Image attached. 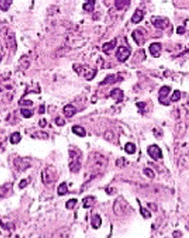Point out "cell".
<instances>
[{
    "label": "cell",
    "instance_id": "1",
    "mask_svg": "<svg viewBox=\"0 0 189 238\" xmlns=\"http://www.w3.org/2000/svg\"><path fill=\"white\" fill-rule=\"evenodd\" d=\"M88 164L93 171L99 172L104 169L107 166L108 160L106 156L99 153H94L90 156Z\"/></svg>",
    "mask_w": 189,
    "mask_h": 238
},
{
    "label": "cell",
    "instance_id": "2",
    "mask_svg": "<svg viewBox=\"0 0 189 238\" xmlns=\"http://www.w3.org/2000/svg\"><path fill=\"white\" fill-rule=\"evenodd\" d=\"M69 154L71 159L69 164L70 170L73 173H78L81 168L79 155L74 150H70Z\"/></svg>",
    "mask_w": 189,
    "mask_h": 238
},
{
    "label": "cell",
    "instance_id": "3",
    "mask_svg": "<svg viewBox=\"0 0 189 238\" xmlns=\"http://www.w3.org/2000/svg\"><path fill=\"white\" fill-rule=\"evenodd\" d=\"M78 74L82 75L86 80L90 81L96 76V70L90 67L89 66L80 65L78 68Z\"/></svg>",
    "mask_w": 189,
    "mask_h": 238
},
{
    "label": "cell",
    "instance_id": "4",
    "mask_svg": "<svg viewBox=\"0 0 189 238\" xmlns=\"http://www.w3.org/2000/svg\"><path fill=\"white\" fill-rule=\"evenodd\" d=\"M150 20L151 24L154 25L155 27L157 28L164 30L168 27L169 22L168 20L165 17L160 16H153Z\"/></svg>",
    "mask_w": 189,
    "mask_h": 238
},
{
    "label": "cell",
    "instance_id": "5",
    "mask_svg": "<svg viewBox=\"0 0 189 238\" xmlns=\"http://www.w3.org/2000/svg\"><path fill=\"white\" fill-rule=\"evenodd\" d=\"M131 54V51L127 47L123 46H120L118 48L115 57L118 61L124 63L129 58Z\"/></svg>",
    "mask_w": 189,
    "mask_h": 238
},
{
    "label": "cell",
    "instance_id": "6",
    "mask_svg": "<svg viewBox=\"0 0 189 238\" xmlns=\"http://www.w3.org/2000/svg\"><path fill=\"white\" fill-rule=\"evenodd\" d=\"M14 166L16 170L23 172L31 167L30 161L27 158H17L14 162Z\"/></svg>",
    "mask_w": 189,
    "mask_h": 238
},
{
    "label": "cell",
    "instance_id": "7",
    "mask_svg": "<svg viewBox=\"0 0 189 238\" xmlns=\"http://www.w3.org/2000/svg\"><path fill=\"white\" fill-rule=\"evenodd\" d=\"M172 88L167 86L164 85L162 87L159 91L158 100L160 103L165 105H169V102L167 101L166 98L168 97L170 92L171 91Z\"/></svg>",
    "mask_w": 189,
    "mask_h": 238
},
{
    "label": "cell",
    "instance_id": "8",
    "mask_svg": "<svg viewBox=\"0 0 189 238\" xmlns=\"http://www.w3.org/2000/svg\"><path fill=\"white\" fill-rule=\"evenodd\" d=\"M127 209V204H126L123 199L119 198L116 200L114 204V211L118 215L124 214Z\"/></svg>",
    "mask_w": 189,
    "mask_h": 238
},
{
    "label": "cell",
    "instance_id": "9",
    "mask_svg": "<svg viewBox=\"0 0 189 238\" xmlns=\"http://www.w3.org/2000/svg\"><path fill=\"white\" fill-rule=\"evenodd\" d=\"M55 174L54 169H52V166L48 167L45 169L42 173V179L46 184H51L55 180Z\"/></svg>",
    "mask_w": 189,
    "mask_h": 238
},
{
    "label": "cell",
    "instance_id": "10",
    "mask_svg": "<svg viewBox=\"0 0 189 238\" xmlns=\"http://www.w3.org/2000/svg\"><path fill=\"white\" fill-rule=\"evenodd\" d=\"M148 153L152 159L158 161L162 157V150L156 145H151L148 148Z\"/></svg>",
    "mask_w": 189,
    "mask_h": 238
},
{
    "label": "cell",
    "instance_id": "11",
    "mask_svg": "<svg viewBox=\"0 0 189 238\" xmlns=\"http://www.w3.org/2000/svg\"><path fill=\"white\" fill-rule=\"evenodd\" d=\"M149 52L150 55L154 57H159L161 54L162 44L159 42L152 43L149 46Z\"/></svg>",
    "mask_w": 189,
    "mask_h": 238
},
{
    "label": "cell",
    "instance_id": "12",
    "mask_svg": "<svg viewBox=\"0 0 189 238\" xmlns=\"http://www.w3.org/2000/svg\"><path fill=\"white\" fill-rule=\"evenodd\" d=\"M110 95L112 98L116 100L117 103H118L123 101L124 92L120 89L115 88L110 92Z\"/></svg>",
    "mask_w": 189,
    "mask_h": 238
},
{
    "label": "cell",
    "instance_id": "13",
    "mask_svg": "<svg viewBox=\"0 0 189 238\" xmlns=\"http://www.w3.org/2000/svg\"><path fill=\"white\" fill-rule=\"evenodd\" d=\"M144 18V14L143 11L140 9H137L134 14H133L131 20L133 24H137L140 23Z\"/></svg>",
    "mask_w": 189,
    "mask_h": 238
},
{
    "label": "cell",
    "instance_id": "14",
    "mask_svg": "<svg viewBox=\"0 0 189 238\" xmlns=\"http://www.w3.org/2000/svg\"><path fill=\"white\" fill-rule=\"evenodd\" d=\"M63 112L66 117L71 118L76 114L77 109L72 105H67L64 107Z\"/></svg>",
    "mask_w": 189,
    "mask_h": 238
},
{
    "label": "cell",
    "instance_id": "15",
    "mask_svg": "<svg viewBox=\"0 0 189 238\" xmlns=\"http://www.w3.org/2000/svg\"><path fill=\"white\" fill-rule=\"evenodd\" d=\"M116 45H117V40L114 39L110 42H107L103 44L102 50L104 53H107L108 52L113 50L116 46Z\"/></svg>",
    "mask_w": 189,
    "mask_h": 238
},
{
    "label": "cell",
    "instance_id": "16",
    "mask_svg": "<svg viewBox=\"0 0 189 238\" xmlns=\"http://www.w3.org/2000/svg\"><path fill=\"white\" fill-rule=\"evenodd\" d=\"M131 36L133 37L134 41L138 45H140L143 40L144 39L143 34L139 30H135L131 34Z\"/></svg>",
    "mask_w": 189,
    "mask_h": 238
},
{
    "label": "cell",
    "instance_id": "17",
    "mask_svg": "<svg viewBox=\"0 0 189 238\" xmlns=\"http://www.w3.org/2000/svg\"><path fill=\"white\" fill-rule=\"evenodd\" d=\"M72 131L76 135L81 137L86 136V130L81 126H74L72 127Z\"/></svg>",
    "mask_w": 189,
    "mask_h": 238
},
{
    "label": "cell",
    "instance_id": "18",
    "mask_svg": "<svg viewBox=\"0 0 189 238\" xmlns=\"http://www.w3.org/2000/svg\"><path fill=\"white\" fill-rule=\"evenodd\" d=\"M95 2V1H88L87 3L83 4V8L88 12H92L94 10Z\"/></svg>",
    "mask_w": 189,
    "mask_h": 238
},
{
    "label": "cell",
    "instance_id": "19",
    "mask_svg": "<svg viewBox=\"0 0 189 238\" xmlns=\"http://www.w3.org/2000/svg\"><path fill=\"white\" fill-rule=\"evenodd\" d=\"M71 231L68 228H63L61 229L57 233V237L56 238H69Z\"/></svg>",
    "mask_w": 189,
    "mask_h": 238
},
{
    "label": "cell",
    "instance_id": "20",
    "mask_svg": "<svg viewBox=\"0 0 189 238\" xmlns=\"http://www.w3.org/2000/svg\"><path fill=\"white\" fill-rule=\"evenodd\" d=\"M117 78H115V75H109L107 76L105 79L102 82V85H108V84H114L115 83V82L119 81V79H117Z\"/></svg>",
    "mask_w": 189,
    "mask_h": 238
},
{
    "label": "cell",
    "instance_id": "21",
    "mask_svg": "<svg viewBox=\"0 0 189 238\" xmlns=\"http://www.w3.org/2000/svg\"><path fill=\"white\" fill-rule=\"evenodd\" d=\"M92 225L93 228L95 229H97V228H99L101 223H102V220L100 218L99 215H96L95 216H93L92 218Z\"/></svg>",
    "mask_w": 189,
    "mask_h": 238
},
{
    "label": "cell",
    "instance_id": "22",
    "mask_svg": "<svg viewBox=\"0 0 189 238\" xmlns=\"http://www.w3.org/2000/svg\"><path fill=\"white\" fill-rule=\"evenodd\" d=\"M130 1H115V6L118 10L123 9L125 6L130 4Z\"/></svg>",
    "mask_w": 189,
    "mask_h": 238
},
{
    "label": "cell",
    "instance_id": "23",
    "mask_svg": "<svg viewBox=\"0 0 189 238\" xmlns=\"http://www.w3.org/2000/svg\"><path fill=\"white\" fill-rule=\"evenodd\" d=\"M137 148L134 143H128L125 146V150L128 154H134L136 152Z\"/></svg>",
    "mask_w": 189,
    "mask_h": 238
},
{
    "label": "cell",
    "instance_id": "24",
    "mask_svg": "<svg viewBox=\"0 0 189 238\" xmlns=\"http://www.w3.org/2000/svg\"><path fill=\"white\" fill-rule=\"evenodd\" d=\"M21 140V137L20 134L18 132H15L11 135L10 141L12 144H17V143H19Z\"/></svg>",
    "mask_w": 189,
    "mask_h": 238
},
{
    "label": "cell",
    "instance_id": "25",
    "mask_svg": "<svg viewBox=\"0 0 189 238\" xmlns=\"http://www.w3.org/2000/svg\"><path fill=\"white\" fill-rule=\"evenodd\" d=\"M68 192V187L67 184L65 182H63L61 184L58 188V194L59 195H63L67 194Z\"/></svg>",
    "mask_w": 189,
    "mask_h": 238
},
{
    "label": "cell",
    "instance_id": "26",
    "mask_svg": "<svg viewBox=\"0 0 189 238\" xmlns=\"http://www.w3.org/2000/svg\"><path fill=\"white\" fill-rule=\"evenodd\" d=\"M10 190V187H7V185L0 187V199L5 197L6 195L9 193Z\"/></svg>",
    "mask_w": 189,
    "mask_h": 238
},
{
    "label": "cell",
    "instance_id": "27",
    "mask_svg": "<svg viewBox=\"0 0 189 238\" xmlns=\"http://www.w3.org/2000/svg\"><path fill=\"white\" fill-rule=\"evenodd\" d=\"M181 97V92L179 90H175L170 98V100L172 102L178 101Z\"/></svg>",
    "mask_w": 189,
    "mask_h": 238
},
{
    "label": "cell",
    "instance_id": "28",
    "mask_svg": "<svg viewBox=\"0 0 189 238\" xmlns=\"http://www.w3.org/2000/svg\"><path fill=\"white\" fill-rule=\"evenodd\" d=\"M77 200L76 199H72L69 200L66 203V207L68 209H72L75 207Z\"/></svg>",
    "mask_w": 189,
    "mask_h": 238
},
{
    "label": "cell",
    "instance_id": "29",
    "mask_svg": "<svg viewBox=\"0 0 189 238\" xmlns=\"http://www.w3.org/2000/svg\"><path fill=\"white\" fill-rule=\"evenodd\" d=\"M83 201L84 204V207H89L92 205L93 198L92 197L86 198L84 200H83Z\"/></svg>",
    "mask_w": 189,
    "mask_h": 238
},
{
    "label": "cell",
    "instance_id": "30",
    "mask_svg": "<svg viewBox=\"0 0 189 238\" xmlns=\"http://www.w3.org/2000/svg\"><path fill=\"white\" fill-rule=\"evenodd\" d=\"M144 173L147 177L151 178V179H153L155 177L154 173L153 170H151V169H149V168L145 169H144Z\"/></svg>",
    "mask_w": 189,
    "mask_h": 238
},
{
    "label": "cell",
    "instance_id": "31",
    "mask_svg": "<svg viewBox=\"0 0 189 238\" xmlns=\"http://www.w3.org/2000/svg\"><path fill=\"white\" fill-rule=\"evenodd\" d=\"M22 114L25 118H30L32 116V113L30 110L27 109H22L21 111Z\"/></svg>",
    "mask_w": 189,
    "mask_h": 238
},
{
    "label": "cell",
    "instance_id": "32",
    "mask_svg": "<svg viewBox=\"0 0 189 238\" xmlns=\"http://www.w3.org/2000/svg\"><path fill=\"white\" fill-rule=\"evenodd\" d=\"M136 105L139 108V110L141 111V113L145 112V109L146 107V103H145L144 102H138Z\"/></svg>",
    "mask_w": 189,
    "mask_h": 238
},
{
    "label": "cell",
    "instance_id": "33",
    "mask_svg": "<svg viewBox=\"0 0 189 238\" xmlns=\"http://www.w3.org/2000/svg\"><path fill=\"white\" fill-rule=\"evenodd\" d=\"M140 213L145 218H149L151 217L150 213L145 208H143V207L140 208Z\"/></svg>",
    "mask_w": 189,
    "mask_h": 238
},
{
    "label": "cell",
    "instance_id": "34",
    "mask_svg": "<svg viewBox=\"0 0 189 238\" xmlns=\"http://www.w3.org/2000/svg\"><path fill=\"white\" fill-rule=\"evenodd\" d=\"M36 137H38V138H39V139H41V138L46 139L48 137L47 133H45L43 132H38L36 133Z\"/></svg>",
    "mask_w": 189,
    "mask_h": 238
},
{
    "label": "cell",
    "instance_id": "35",
    "mask_svg": "<svg viewBox=\"0 0 189 238\" xmlns=\"http://www.w3.org/2000/svg\"><path fill=\"white\" fill-rule=\"evenodd\" d=\"M55 123L58 125V126H62L65 125V122L63 119H62L61 118H57V119H55Z\"/></svg>",
    "mask_w": 189,
    "mask_h": 238
},
{
    "label": "cell",
    "instance_id": "36",
    "mask_svg": "<svg viewBox=\"0 0 189 238\" xmlns=\"http://www.w3.org/2000/svg\"><path fill=\"white\" fill-rule=\"evenodd\" d=\"M176 32H177L178 34H183L185 32V28L183 27L179 26V27L177 28Z\"/></svg>",
    "mask_w": 189,
    "mask_h": 238
},
{
    "label": "cell",
    "instance_id": "37",
    "mask_svg": "<svg viewBox=\"0 0 189 238\" xmlns=\"http://www.w3.org/2000/svg\"><path fill=\"white\" fill-rule=\"evenodd\" d=\"M27 180L24 179V180H21L20 183L19 184V186H20V187L21 188H24L27 185Z\"/></svg>",
    "mask_w": 189,
    "mask_h": 238
},
{
    "label": "cell",
    "instance_id": "38",
    "mask_svg": "<svg viewBox=\"0 0 189 238\" xmlns=\"http://www.w3.org/2000/svg\"><path fill=\"white\" fill-rule=\"evenodd\" d=\"M0 60H1V56H0Z\"/></svg>",
    "mask_w": 189,
    "mask_h": 238
}]
</instances>
